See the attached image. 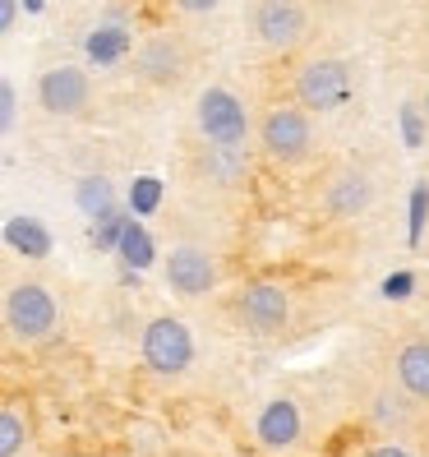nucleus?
Masks as SVG:
<instances>
[{"label":"nucleus","mask_w":429,"mask_h":457,"mask_svg":"<svg viewBox=\"0 0 429 457\" xmlns=\"http://www.w3.org/2000/svg\"><path fill=\"white\" fill-rule=\"evenodd\" d=\"M254 144L273 167L282 171H296L305 167L314 148H318V134H314V112H305L301 102H273L263 106V116L254 120Z\"/></svg>","instance_id":"obj_1"},{"label":"nucleus","mask_w":429,"mask_h":457,"mask_svg":"<svg viewBox=\"0 0 429 457\" xmlns=\"http://www.w3.org/2000/svg\"><path fill=\"white\" fill-rule=\"evenodd\" d=\"M0 319H5V337L10 342L37 346V342L61 333V301H56V291H51L42 278H10Z\"/></svg>","instance_id":"obj_2"},{"label":"nucleus","mask_w":429,"mask_h":457,"mask_svg":"<svg viewBox=\"0 0 429 457\" xmlns=\"http://www.w3.org/2000/svg\"><path fill=\"white\" fill-rule=\"evenodd\" d=\"M250 37L268 56H296L309 42L305 0H254L250 5Z\"/></svg>","instance_id":"obj_3"},{"label":"nucleus","mask_w":429,"mask_h":457,"mask_svg":"<svg viewBox=\"0 0 429 457\" xmlns=\"http://www.w3.org/2000/svg\"><path fill=\"white\" fill-rule=\"evenodd\" d=\"M291 314H296V305H291V291L282 282L259 278L231 295V319L250 337H282L291 328Z\"/></svg>","instance_id":"obj_4"},{"label":"nucleus","mask_w":429,"mask_h":457,"mask_svg":"<svg viewBox=\"0 0 429 457\" xmlns=\"http://www.w3.org/2000/svg\"><path fill=\"white\" fill-rule=\"evenodd\" d=\"M194 74V46L180 33H148L134 46V79L157 93L185 88V79Z\"/></svg>","instance_id":"obj_5"},{"label":"nucleus","mask_w":429,"mask_h":457,"mask_svg":"<svg viewBox=\"0 0 429 457\" xmlns=\"http://www.w3.org/2000/svg\"><path fill=\"white\" fill-rule=\"evenodd\" d=\"M139 356L153 374H162V379H180V374H190L194 365V333L185 319L176 314H153L144 333H139Z\"/></svg>","instance_id":"obj_6"},{"label":"nucleus","mask_w":429,"mask_h":457,"mask_svg":"<svg viewBox=\"0 0 429 457\" xmlns=\"http://www.w3.org/2000/svg\"><path fill=\"white\" fill-rule=\"evenodd\" d=\"M194 134L208 144H227V148H250L254 139V120L250 106L240 102L231 88H203L194 102Z\"/></svg>","instance_id":"obj_7"},{"label":"nucleus","mask_w":429,"mask_h":457,"mask_svg":"<svg viewBox=\"0 0 429 457\" xmlns=\"http://www.w3.org/2000/svg\"><path fill=\"white\" fill-rule=\"evenodd\" d=\"M374 195H379V180L365 162H337L318 185V208L328 222H356L374 208Z\"/></svg>","instance_id":"obj_8"},{"label":"nucleus","mask_w":429,"mask_h":457,"mask_svg":"<svg viewBox=\"0 0 429 457\" xmlns=\"http://www.w3.org/2000/svg\"><path fill=\"white\" fill-rule=\"evenodd\" d=\"M162 278H167V291H176L180 301H203V295L218 291L222 263L208 245H199V240H180V245H171L167 259H162Z\"/></svg>","instance_id":"obj_9"},{"label":"nucleus","mask_w":429,"mask_h":457,"mask_svg":"<svg viewBox=\"0 0 429 457\" xmlns=\"http://www.w3.org/2000/svg\"><path fill=\"white\" fill-rule=\"evenodd\" d=\"M346 93H351V74L337 56H309L291 74V102H301L305 112H333L346 102Z\"/></svg>","instance_id":"obj_10"},{"label":"nucleus","mask_w":429,"mask_h":457,"mask_svg":"<svg viewBox=\"0 0 429 457\" xmlns=\"http://www.w3.org/2000/svg\"><path fill=\"white\" fill-rule=\"evenodd\" d=\"M37 106L56 120H78L93 112V79L84 65H51L37 74Z\"/></svg>","instance_id":"obj_11"},{"label":"nucleus","mask_w":429,"mask_h":457,"mask_svg":"<svg viewBox=\"0 0 429 457\" xmlns=\"http://www.w3.org/2000/svg\"><path fill=\"white\" fill-rule=\"evenodd\" d=\"M190 176L212 190H235L250 176V148H227V144H208L199 139L190 148Z\"/></svg>","instance_id":"obj_12"},{"label":"nucleus","mask_w":429,"mask_h":457,"mask_svg":"<svg viewBox=\"0 0 429 457\" xmlns=\"http://www.w3.org/2000/svg\"><path fill=\"white\" fill-rule=\"evenodd\" d=\"M254 439L268 453H291L301 448L305 439V416H301V402L296 397H268L259 416H254Z\"/></svg>","instance_id":"obj_13"},{"label":"nucleus","mask_w":429,"mask_h":457,"mask_svg":"<svg viewBox=\"0 0 429 457\" xmlns=\"http://www.w3.org/2000/svg\"><path fill=\"white\" fill-rule=\"evenodd\" d=\"M392 379L407 388L420 407H429V337H407L392 346Z\"/></svg>","instance_id":"obj_14"},{"label":"nucleus","mask_w":429,"mask_h":457,"mask_svg":"<svg viewBox=\"0 0 429 457\" xmlns=\"http://www.w3.org/2000/svg\"><path fill=\"white\" fill-rule=\"evenodd\" d=\"M416 407H420V402L401 388L397 379H392V384H379V388L369 393V420L379 425V429H388V435L407 429V425L416 420Z\"/></svg>","instance_id":"obj_15"},{"label":"nucleus","mask_w":429,"mask_h":457,"mask_svg":"<svg viewBox=\"0 0 429 457\" xmlns=\"http://www.w3.org/2000/svg\"><path fill=\"white\" fill-rule=\"evenodd\" d=\"M74 204L88 212V218H106V212L116 208V190H111V180L106 176H78L74 180Z\"/></svg>","instance_id":"obj_16"},{"label":"nucleus","mask_w":429,"mask_h":457,"mask_svg":"<svg viewBox=\"0 0 429 457\" xmlns=\"http://www.w3.org/2000/svg\"><path fill=\"white\" fill-rule=\"evenodd\" d=\"M33 439V425L19 407H0V457H19Z\"/></svg>","instance_id":"obj_17"},{"label":"nucleus","mask_w":429,"mask_h":457,"mask_svg":"<svg viewBox=\"0 0 429 457\" xmlns=\"http://www.w3.org/2000/svg\"><path fill=\"white\" fill-rule=\"evenodd\" d=\"M5 236H10V245H14V250H23L29 259H42V254L51 250V236H46L33 218H14V222L5 227Z\"/></svg>","instance_id":"obj_18"},{"label":"nucleus","mask_w":429,"mask_h":457,"mask_svg":"<svg viewBox=\"0 0 429 457\" xmlns=\"http://www.w3.org/2000/svg\"><path fill=\"white\" fill-rule=\"evenodd\" d=\"M129 51V37L120 33V29H102L93 42H88V56L93 61H116V56H125Z\"/></svg>","instance_id":"obj_19"},{"label":"nucleus","mask_w":429,"mask_h":457,"mask_svg":"<svg viewBox=\"0 0 429 457\" xmlns=\"http://www.w3.org/2000/svg\"><path fill=\"white\" fill-rule=\"evenodd\" d=\"M19 125V88H14V79H0V134H14Z\"/></svg>","instance_id":"obj_20"},{"label":"nucleus","mask_w":429,"mask_h":457,"mask_svg":"<svg viewBox=\"0 0 429 457\" xmlns=\"http://www.w3.org/2000/svg\"><path fill=\"white\" fill-rule=\"evenodd\" d=\"M171 5H176L180 14H212L222 0H171Z\"/></svg>","instance_id":"obj_21"},{"label":"nucleus","mask_w":429,"mask_h":457,"mask_svg":"<svg viewBox=\"0 0 429 457\" xmlns=\"http://www.w3.org/2000/svg\"><path fill=\"white\" fill-rule=\"evenodd\" d=\"M14 19H19V5H14V0H0V33H14Z\"/></svg>","instance_id":"obj_22"},{"label":"nucleus","mask_w":429,"mask_h":457,"mask_svg":"<svg viewBox=\"0 0 429 457\" xmlns=\"http://www.w3.org/2000/svg\"><path fill=\"white\" fill-rule=\"evenodd\" d=\"M134 204H139V208L148 212V208L157 204V180H144V185H139V190H134Z\"/></svg>","instance_id":"obj_23"},{"label":"nucleus","mask_w":429,"mask_h":457,"mask_svg":"<svg viewBox=\"0 0 429 457\" xmlns=\"http://www.w3.org/2000/svg\"><path fill=\"white\" fill-rule=\"evenodd\" d=\"M365 457H411L401 444H374V448H365Z\"/></svg>","instance_id":"obj_24"},{"label":"nucleus","mask_w":429,"mask_h":457,"mask_svg":"<svg viewBox=\"0 0 429 457\" xmlns=\"http://www.w3.org/2000/svg\"><path fill=\"white\" fill-rule=\"evenodd\" d=\"M420 116H425V125H429V84H425V93H420Z\"/></svg>","instance_id":"obj_25"},{"label":"nucleus","mask_w":429,"mask_h":457,"mask_svg":"<svg viewBox=\"0 0 429 457\" xmlns=\"http://www.w3.org/2000/svg\"><path fill=\"white\" fill-rule=\"evenodd\" d=\"M425 42H429V10H425Z\"/></svg>","instance_id":"obj_26"}]
</instances>
